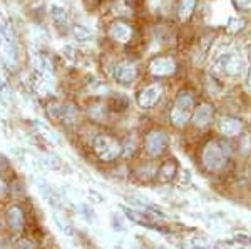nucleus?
Masks as SVG:
<instances>
[{
	"mask_svg": "<svg viewBox=\"0 0 251 249\" xmlns=\"http://www.w3.org/2000/svg\"><path fill=\"white\" fill-rule=\"evenodd\" d=\"M220 131L223 136H226V137H236V136H240L243 131V122L240 119L226 117L220 122Z\"/></svg>",
	"mask_w": 251,
	"mask_h": 249,
	"instance_id": "nucleus-12",
	"label": "nucleus"
},
{
	"mask_svg": "<svg viewBox=\"0 0 251 249\" xmlns=\"http://www.w3.org/2000/svg\"><path fill=\"white\" fill-rule=\"evenodd\" d=\"M213 119V107L209 104H201L196 111L193 112V122L196 127H204L211 122Z\"/></svg>",
	"mask_w": 251,
	"mask_h": 249,
	"instance_id": "nucleus-13",
	"label": "nucleus"
},
{
	"mask_svg": "<svg viewBox=\"0 0 251 249\" xmlns=\"http://www.w3.org/2000/svg\"><path fill=\"white\" fill-rule=\"evenodd\" d=\"M42 159H44V160H42V164H46L49 169H52V171L60 169V160H59L57 156H54V154H46Z\"/></svg>",
	"mask_w": 251,
	"mask_h": 249,
	"instance_id": "nucleus-21",
	"label": "nucleus"
},
{
	"mask_svg": "<svg viewBox=\"0 0 251 249\" xmlns=\"http://www.w3.org/2000/svg\"><path fill=\"white\" fill-rule=\"evenodd\" d=\"M176 171H177V166H176V162L174 160H166V162H163L159 166V169H157V176L156 178L161 181V182H169L173 178H174V174H176Z\"/></svg>",
	"mask_w": 251,
	"mask_h": 249,
	"instance_id": "nucleus-14",
	"label": "nucleus"
},
{
	"mask_svg": "<svg viewBox=\"0 0 251 249\" xmlns=\"http://www.w3.org/2000/svg\"><path fill=\"white\" fill-rule=\"evenodd\" d=\"M2 226H3V219H2V216H0V231H2Z\"/></svg>",
	"mask_w": 251,
	"mask_h": 249,
	"instance_id": "nucleus-27",
	"label": "nucleus"
},
{
	"mask_svg": "<svg viewBox=\"0 0 251 249\" xmlns=\"http://www.w3.org/2000/svg\"><path fill=\"white\" fill-rule=\"evenodd\" d=\"M50 19L54 22V25L57 29H64L67 25V12L64 7L57 5V3H52L50 5Z\"/></svg>",
	"mask_w": 251,
	"mask_h": 249,
	"instance_id": "nucleus-15",
	"label": "nucleus"
},
{
	"mask_svg": "<svg viewBox=\"0 0 251 249\" xmlns=\"http://www.w3.org/2000/svg\"><path fill=\"white\" fill-rule=\"evenodd\" d=\"M92 152L102 162H114L119 156H123V144L112 136L100 132L92 139Z\"/></svg>",
	"mask_w": 251,
	"mask_h": 249,
	"instance_id": "nucleus-1",
	"label": "nucleus"
},
{
	"mask_svg": "<svg viewBox=\"0 0 251 249\" xmlns=\"http://www.w3.org/2000/svg\"><path fill=\"white\" fill-rule=\"evenodd\" d=\"M248 54H250V60H251V45H250V49H248Z\"/></svg>",
	"mask_w": 251,
	"mask_h": 249,
	"instance_id": "nucleus-28",
	"label": "nucleus"
},
{
	"mask_svg": "<svg viewBox=\"0 0 251 249\" xmlns=\"http://www.w3.org/2000/svg\"><path fill=\"white\" fill-rule=\"evenodd\" d=\"M134 174L141 181L148 182V181H151L152 178H156V176H157V167L154 166V164H151V162H146V164H141V166L137 167V169L134 171Z\"/></svg>",
	"mask_w": 251,
	"mask_h": 249,
	"instance_id": "nucleus-16",
	"label": "nucleus"
},
{
	"mask_svg": "<svg viewBox=\"0 0 251 249\" xmlns=\"http://www.w3.org/2000/svg\"><path fill=\"white\" fill-rule=\"evenodd\" d=\"M193 107H194V99L191 95V92L183 91L179 92V95L174 100V106L169 114L171 124L176 127H183L193 115Z\"/></svg>",
	"mask_w": 251,
	"mask_h": 249,
	"instance_id": "nucleus-6",
	"label": "nucleus"
},
{
	"mask_svg": "<svg viewBox=\"0 0 251 249\" xmlns=\"http://www.w3.org/2000/svg\"><path fill=\"white\" fill-rule=\"evenodd\" d=\"M246 84L251 87V67H250V70H248V77H246Z\"/></svg>",
	"mask_w": 251,
	"mask_h": 249,
	"instance_id": "nucleus-26",
	"label": "nucleus"
},
{
	"mask_svg": "<svg viewBox=\"0 0 251 249\" xmlns=\"http://www.w3.org/2000/svg\"><path fill=\"white\" fill-rule=\"evenodd\" d=\"M194 7H196V0H181L179 7H177V14H179L181 20H188L191 17Z\"/></svg>",
	"mask_w": 251,
	"mask_h": 249,
	"instance_id": "nucleus-18",
	"label": "nucleus"
},
{
	"mask_svg": "<svg viewBox=\"0 0 251 249\" xmlns=\"http://www.w3.org/2000/svg\"><path fill=\"white\" fill-rule=\"evenodd\" d=\"M0 60L3 66L10 70H17L19 67V54H17V44L9 29L0 23Z\"/></svg>",
	"mask_w": 251,
	"mask_h": 249,
	"instance_id": "nucleus-5",
	"label": "nucleus"
},
{
	"mask_svg": "<svg viewBox=\"0 0 251 249\" xmlns=\"http://www.w3.org/2000/svg\"><path fill=\"white\" fill-rule=\"evenodd\" d=\"M168 149V136L163 131H151L146 134L144 137V151L148 152V156L151 158H157Z\"/></svg>",
	"mask_w": 251,
	"mask_h": 249,
	"instance_id": "nucleus-7",
	"label": "nucleus"
},
{
	"mask_svg": "<svg viewBox=\"0 0 251 249\" xmlns=\"http://www.w3.org/2000/svg\"><path fill=\"white\" fill-rule=\"evenodd\" d=\"M243 29V20L241 19H231L229 20V30H233V32H236V30H241Z\"/></svg>",
	"mask_w": 251,
	"mask_h": 249,
	"instance_id": "nucleus-24",
	"label": "nucleus"
},
{
	"mask_svg": "<svg viewBox=\"0 0 251 249\" xmlns=\"http://www.w3.org/2000/svg\"><path fill=\"white\" fill-rule=\"evenodd\" d=\"M229 159V149L228 146L218 142V140H211L204 146L203 154H201V160H203L204 167L211 172L221 171L226 166Z\"/></svg>",
	"mask_w": 251,
	"mask_h": 249,
	"instance_id": "nucleus-2",
	"label": "nucleus"
},
{
	"mask_svg": "<svg viewBox=\"0 0 251 249\" xmlns=\"http://www.w3.org/2000/svg\"><path fill=\"white\" fill-rule=\"evenodd\" d=\"M163 97V86L161 84H151V86L144 87L137 95V104L141 109H151L154 107L159 99Z\"/></svg>",
	"mask_w": 251,
	"mask_h": 249,
	"instance_id": "nucleus-9",
	"label": "nucleus"
},
{
	"mask_svg": "<svg viewBox=\"0 0 251 249\" xmlns=\"http://www.w3.org/2000/svg\"><path fill=\"white\" fill-rule=\"evenodd\" d=\"M114 80L121 86H131L137 77V67L136 64H132L131 60H123V62H117L112 70Z\"/></svg>",
	"mask_w": 251,
	"mask_h": 249,
	"instance_id": "nucleus-8",
	"label": "nucleus"
},
{
	"mask_svg": "<svg viewBox=\"0 0 251 249\" xmlns=\"http://www.w3.org/2000/svg\"><path fill=\"white\" fill-rule=\"evenodd\" d=\"M176 70V62L171 57H156L149 62V72L156 77H166Z\"/></svg>",
	"mask_w": 251,
	"mask_h": 249,
	"instance_id": "nucleus-10",
	"label": "nucleus"
},
{
	"mask_svg": "<svg viewBox=\"0 0 251 249\" xmlns=\"http://www.w3.org/2000/svg\"><path fill=\"white\" fill-rule=\"evenodd\" d=\"M3 224L9 234L22 236L27 227V211L19 201L7 204L3 211Z\"/></svg>",
	"mask_w": 251,
	"mask_h": 249,
	"instance_id": "nucleus-3",
	"label": "nucleus"
},
{
	"mask_svg": "<svg viewBox=\"0 0 251 249\" xmlns=\"http://www.w3.org/2000/svg\"><path fill=\"white\" fill-rule=\"evenodd\" d=\"M136 151V142L132 139H127L126 142H123V156L126 158H129V156H132Z\"/></svg>",
	"mask_w": 251,
	"mask_h": 249,
	"instance_id": "nucleus-23",
	"label": "nucleus"
},
{
	"mask_svg": "<svg viewBox=\"0 0 251 249\" xmlns=\"http://www.w3.org/2000/svg\"><path fill=\"white\" fill-rule=\"evenodd\" d=\"M0 249H2V248H0Z\"/></svg>",
	"mask_w": 251,
	"mask_h": 249,
	"instance_id": "nucleus-29",
	"label": "nucleus"
},
{
	"mask_svg": "<svg viewBox=\"0 0 251 249\" xmlns=\"http://www.w3.org/2000/svg\"><path fill=\"white\" fill-rule=\"evenodd\" d=\"M214 69L226 77H236L245 69V62H243L241 55L233 50L216 52L214 57Z\"/></svg>",
	"mask_w": 251,
	"mask_h": 249,
	"instance_id": "nucleus-4",
	"label": "nucleus"
},
{
	"mask_svg": "<svg viewBox=\"0 0 251 249\" xmlns=\"http://www.w3.org/2000/svg\"><path fill=\"white\" fill-rule=\"evenodd\" d=\"M10 249H37V244H35V241H32L30 238L20 236V238L14 241V244H12Z\"/></svg>",
	"mask_w": 251,
	"mask_h": 249,
	"instance_id": "nucleus-20",
	"label": "nucleus"
},
{
	"mask_svg": "<svg viewBox=\"0 0 251 249\" xmlns=\"http://www.w3.org/2000/svg\"><path fill=\"white\" fill-rule=\"evenodd\" d=\"M89 115H91V119L100 122L106 119V106L104 104H92V106H89Z\"/></svg>",
	"mask_w": 251,
	"mask_h": 249,
	"instance_id": "nucleus-19",
	"label": "nucleus"
},
{
	"mask_svg": "<svg viewBox=\"0 0 251 249\" xmlns=\"http://www.w3.org/2000/svg\"><path fill=\"white\" fill-rule=\"evenodd\" d=\"M72 37L77 40V42H89V40H92V32L89 30L87 27L75 23V25L72 27Z\"/></svg>",
	"mask_w": 251,
	"mask_h": 249,
	"instance_id": "nucleus-17",
	"label": "nucleus"
},
{
	"mask_svg": "<svg viewBox=\"0 0 251 249\" xmlns=\"http://www.w3.org/2000/svg\"><path fill=\"white\" fill-rule=\"evenodd\" d=\"M10 196V184L7 182L5 178L0 176V203H3Z\"/></svg>",
	"mask_w": 251,
	"mask_h": 249,
	"instance_id": "nucleus-22",
	"label": "nucleus"
},
{
	"mask_svg": "<svg viewBox=\"0 0 251 249\" xmlns=\"http://www.w3.org/2000/svg\"><path fill=\"white\" fill-rule=\"evenodd\" d=\"M109 37H111L112 40H116V42H119V44H127L132 37L131 25H127L126 22L117 20V22H114L111 27H109Z\"/></svg>",
	"mask_w": 251,
	"mask_h": 249,
	"instance_id": "nucleus-11",
	"label": "nucleus"
},
{
	"mask_svg": "<svg viewBox=\"0 0 251 249\" xmlns=\"http://www.w3.org/2000/svg\"><path fill=\"white\" fill-rule=\"evenodd\" d=\"M240 9H251V0H234Z\"/></svg>",
	"mask_w": 251,
	"mask_h": 249,
	"instance_id": "nucleus-25",
	"label": "nucleus"
}]
</instances>
